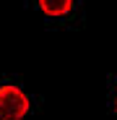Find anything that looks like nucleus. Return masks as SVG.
<instances>
[{
	"label": "nucleus",
	"instance_id": "f257e3e1",
	"mask_svg": "<svg viewBox=\"0 0 117 120\" xmlns=\"http://www.w3.org/2000/svg\"><path fill=\"white\" fill-rule=\"evenodd\" d=\"M31 110L29 94L13 84L0 86V120H24Z\"/></svg>",
	"mask_w": 117,
	"mask_h": 120
},
{
	"label": "nucleus",
	"instance_id": "f03ea898",
	"mask_svg": "<svg viewBox=\"0 0 117 120\" xmlns=\"http://www.w3.org/2000/svg\"><path fill=\"white\" fill-rule=\"evenodd\" d=\"M39 8L47 16H65L73 11V0H39Z\"/></svg>",
	"mask_w": 117,
	"mask_h": 120
},
{
	"label": "nucleus",
	"instance_id": "7ed1b4c3",
	"mask_svg": "<svg viewBox=\"0 0 117 120\" xmlns=\"http://www.w3.org/2000/svg\"><path fill=\"white\" fill-rule=\"evenodd\" d=\"M114 110H117V86H114Z\"/></svg>",
	"mask_w": 117,
	"mask_h": 120
}]
</instances>
